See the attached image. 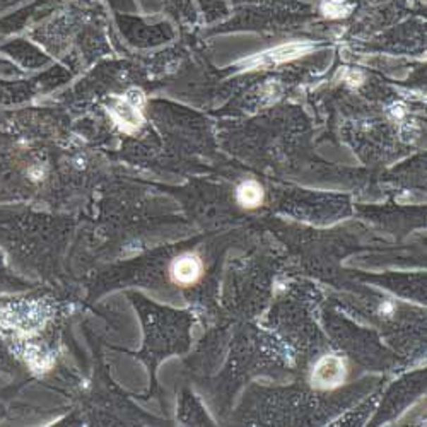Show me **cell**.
<instances>
[{"mask_svg":"<svg viewBox=\"0 0 427 427\" xmlns=\"http://www.w3.org/2000/svg\"><path fill=\"white\" fill-rule=\"evenodd\" d=\"M311 44L306 43H291V44H282V47L274 48V50L263 52L258 54L253 59H250L245 62L246 67L250 68H258V67H270V65H277L289 62V60H294L298 56H303L308 52H311Z\"/></svg>","mask_w":427,"mask_h":427,"instance_id":"3","label":"cell"},{"mask_svg":"<svg viewBox=\"0 0 427 427\" xmlns=\"http://www.w3.org/2000/svg\"><path fill=\"white\" fill-rule=\"evenodd\" d=\"M347 366L339 356H325L316 363L311 373V383L321 392H332L347 380Z\"/></svg>","mask_w":427,"mask_h":427,"instance_id":"1","label":"cell"},{"mask_svg":"<svg viewBox=\"0 0 427 427\" xmlns=\"http://www.w3.org/2000/svg\"><path fill=\"white\" fill-rule=\"evenodd\" d=\"M238 202L246 209H255L263 203V188L258 183L250 180L238 188Z\"/></svg>","mask_w":427,"mask_h":427,"instance_id":"5","label":"cell"},{"mask_svg":"<svg viewBox=\"0 0 427 427\" xmlns=\"http://www.w3.org/2000/svg\"><path fill=\"white\" fill-rule=\"evenodd\" d=\"M171 279L176 286L190 287L195 286L198 280L202 279L203 274V263L200 256L195 253H183L178 258L173 260L171 263Z\"/></svg>","mask_w":427,"mask_h":427,"instance_id":"2","label":"cell"},{"mask_svg":"<svg viewBox=\"0 0 427 427\" xmlns=\"http://www.w3.org/2000/svg\"><path fill=\"white\" fill-rule=\"evenodd\" d=\"M321 11L328 18H345L351 12V6L347 2H344V0H327L321 6Z\"/></svg>","mask_w":427,"mask_h":427,"instance_id":"6","label":"cell"},{"mask_svg":"<svg viewBox=\"0 0 427 427\" xmlns=\"http://www.w3.org/2000/svg\"><path fill=\"white\" fill-rule=\"evenodd\" d=\"M140 107H142L140 92L133 91L125 96L121 101H118L112 109V115L121 128L127 130V132H132V130L139 128L142 124Z\"/></svg>","mask_w":427,"mask_h":427,"instance_id":"4","label":"cell"}]
</instances>
